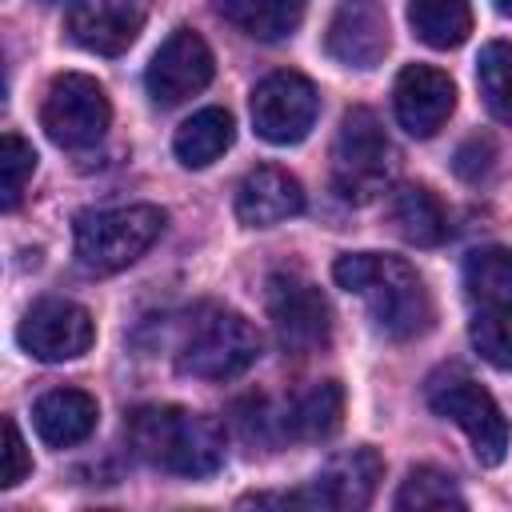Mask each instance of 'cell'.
<instances>
[{"label": "cell", "mask_w": 512, "mask_h": 512, "mask_svg": "<svg viewBox=\"0 0 512 512\" xmlns=\"http://www.w3.org/2000/svg\"><path fill=\"white\" fill-rule=\"evenodd\" d=\"M424 396H428V408L444 420H452L468 440H472V452L480 464L496 468L508 452V420L500 412V404L488 396V388H480L472 376L448 368V372H436L428 384H424Z\"/></svg>", "instance_id": "cell-6"}, {"label": "cell", "mask_w": 512, "mask_h": 512, "mask_svg": "<svg viewBox=\"0 0 512 512\" xmlns=\"http://www.w3.org/2000/svg\"><path fill=\"white\" fill-rule=\"evenodd\" d=\"M112 108L104 88L84 72H60L40 104V124L60 148H92L108 132Z\"/></svg>", "instance_id": "cell-7"}, {"label": "cell", "mask_w": 512, "mask_h": 512, "mask_svg": "<svg viewBox=\"0 0 512 512\" xmlns=\"http://www.w3.org/2000/svg\"><path fill=\"white\" fill-rule=\"evenodd\" d=\"M384 476V460L376 456V448H352L332 456L308 484V492H300L304 508H332V512H356L368 508L376 496V484Z\"/></svg>", "instance_id": "cell-13"}, {"label": "cell", "mask_w": 512, "mask_h": 512, "mask_svg": "<svg viewBox=\"0 0 512 512\" xmlns=\"http://www.w3.org/2000/svg\"><path fill=\"white\" fill-rule=\"evenodd\" d=\"M328 56L348 68H376L388 52V20L376 0H340L328 24Z\"/></svg>", "instance_id": "cell-15"}, {"label": "cell", "mask_w": 512, "mask_h": 512, "mask_svg": "<svg viewBox=\"0 0 512 512\" xmlns=\"http://www.w3.org/2000/svg\"><path fill=\"white\" fill-rule=\"evenodd\" d=\"M392 176V144L372 108H348L332 144V188L348 204H368Z\"/></svg>", "instance_id": "cell-5"}, {"label": "cell", "mask_w": 512, "mask_h": 512, "mask_svg": "<svg viewBox=\"0 0 512 512\" xmlns=\"http://www.w3.org/2000/svg\"><path fill=\"white\" fill-rule=\"evenodd\" d=\"M492 156H496V148H492L488 136H468V140L460 144V152H456V172H460L464 180H480V176H488Z\"/></svg>", "instance_id": "cell-28"}, {"label": "cell", "mask_w": 512, "mask_h": 512, "mask_svg": "<svg viewBox=\"0 0 512 512\" xmlns=\"http://www.w3.org/2000/svg\"><path fill=\"white\" fill-rule=\"evenodd\" d=\"M340 420H344V388L336 380H320L288 400V408L276 416V428L288 440H328L340 428Z\"/></svg>", "instance_id": "cell-18"}, {"label": "cell", "mask_w": 512, "mask_h": 512, "mask_svg": "<svg viewBox=\"0 0 512 512\" xmlns=\"http://www.w3.org/2000/svg\"><path fill=\"white\" fill-rule=\"evenodd\" d=\"M408 24L428 48H456L472 32L468 0H408Z\"/></svg>", "instance_id": "cell-22"}, {"label": "cell", "mask_w": 512, "mask_h": 512, "mask_svg": "<svg viewBox=\"0 0 512 512\" xmlns=\"http://www.w3.org/2000/svg\"><path fill=\"white\" fill-rule=\"evenodd\" d=\"M332 280L368 304L372 324L388 340H412L432 324V300L416 268L400 256L348 252L332 264Z\"/></svg>", "instance_id": "cell-1"}, {"label": "cell", "mask_w": 512, "mask_h": 512, "mask_svg": "<svg viewBox=\"0 0 512 512\" xmlns=\"http://www.w3.org/2000/svg\"><path fill=\"white\" fill-rule=\"evenodd\" d=\"M476 84H480L484 108L500 124H512V44L508 40L484 44V52L476 60Z\"/></svg>", "instance_id": "cell-25"}, {"label": "cell", "mask_w": 512, "mask_h": 512, "mask_svg": "<svg viewBox=\"0 0 512 512\" xmlns=\"http://www.w3.org/2000/svg\"><path fill=\"white\" fill-rule=\"evenodd\" d=\"M388 220L396 236L416 248H436L448 236V212L424 184H400L388 196Z\"/></svg>", "instance_id": "cell-19"}, {"label": "cell", "mask_w": 512, "mask_h": 512, "mask_svg": "<svg viewBox=\"0 0 512 512\" xmlns=\"http://www.w3.org/2000/svg\"><path fill=\"white\" fill-rule=\"evenodd\" d=\"M232 136H236V124L224 108H200L176 128L172 152L184 168H208L232 148Z\"/></svg>", "instance_id": "cell-20"}, {"label": "cell", "mask_w": 512, "mask_h": 512, "mask_svg": "<svg viewBox=\"0 0 512 512\" xmlns=\"http://www.w3.org/2000/svg\"><path fill=\"white\" fill-rule=\"evenodd\" d=\"M32 172H36V152H32V144L24 140V136H16V132H4V152H0V204L12 212L16 204H20V196H24V184L32 180Z\"/></svg>", "instance_id": "cell-27"}, {"label": "cell", "mask_w": 512, "mask_h": 512, "mask_svg": "<svg viewBox=\"0 0 512 512\" xmlns=\"http://www.w3.org/2000/svg\"><path fill=\"white\" fill-rule=\"evenodd\" d=\"M164 232V212L156 204L100 208L76 216V260L84 272L108 276L136 264Z\"/></svg>", "instance_id": "cell-3"}, {"label": "cell", "mask_w": 512, "mask_h": 512, "mask_svg": "<svg viewBox=\"0 0 512 512\" xmlns=\"http://www.w3.org/2000/svg\"><path fill=\"white\" fill-rule=\"evenodd\" d=\"M472 348L500 372H512V304H484L468 324Z\"/></svg>", "instance_id": "cell-26"}, {"label": "cell", "mask_w": 512, "mask_h": 512, "mask_svg": "<svg viewBox=\"0 0 512 512\" xmlns=\"http://www.w3.org/2000/svg\"><path fill=\"white\" fill-rule=\"evenodd\" d=\"M16 340L28 356H36L44 364H60V360H76L92 348L96 324H92L88 308H80L72 300H60V296H48V300H36L24 312Z\"/></svg>", "instance_id": "cell-11"}, {"label": "cell", "mask_w": 512, "mask_h": 512, "mask_svg": "<svg viewBox=\"0 0 512 512\" xmlns=\"http://www.w3.org/2000/svg\"><path fill=\"white\" fill-rule=\"evenodd\" d=\"M32 472V460H28V448L20 440V428L12 420H4V488H16L24 476Z\"/></svg>", "instance_id": "cell-29"}, {"label": "cell", "mask_w": 512, "mask_h": 512, "mask_svg": "<svg viewBox=\"0 0 512 512\" xmlns=\"http://www.w3.org/2000/svg\"><path fill=\"white\" fill-rule=\"evenodd\" d=\"M320 112L316 84L292 68L272 72L252 92V128L268 144H300Z\"/></svg>", "instance_id": "cell-8"}, {"label": "cell", "mask_w": 512, "mask_h": 512, "mask_svg": "<svg viewBox=\"0 0 512 512\" xmlns=\"http://www.w3.org/2000/svg\"><path fill=\"white\" fill-rule=\"evenodd\" d=\"M464 288L484 300L500 304L512 300V248H476L464 256Z\"/></svg>", "instance_id": "cell-24"}, {"label": "cell", "mask_w": 512, "mask_h": 512, "mask_svg": "<svg viewBox=\"0 0 512 512\" xmlns=\"http://www.w3.org/2000/svg\"><path fill=\"white\" fill-rule=\"evenodd\" d=\"M308 0H220V16L252 40H284L300 28Z\"/></svg>", "instance_id": "cell-21"}, {"label": "cell", "mask_w": 512, "mask_h": 512, "mask_svg": "<svg viewBox=\"0 0 512 512\" xmlns=\"http://www.w3.org/2000/svg\"><path fill=\"white\" fill-rule=\"evenodd\" d=\"M300 212H304V188L296 176H288L276 164L252 168L236 188V216L248 228H272Z\"/></svg>", "instance_id": "cell-16"}, {"label": "cell", "mask_w": 512, "mask_h": 512, "mask_svg": "<svg viewBox=\"0 0 512 512\" xmlns=\"http://www.w3.org/2000/svg\"><path fill=\"white\" fill-rule=\"evenodd\" d=\"M400 512H436V508H464V496L456 488V480L432 464H420L404 476L396 500Z\"/></svg>", "instance_id": "cell-23"}, {"label": "cell", "mask_w": 512, "mask_h": 512, "mask_svg": "<svg viewBox=\"0 0 512 512\" xmlns=\"http://www.w3.org/2000/svg\"><path fill=\"white\" fill-rule=\"evenodd\" d=\"M132 452L172 476H212L224 464V432L212 416L180 404H144L124 424Z\"/></svg>", "instance_id": "cell-2"}, {"label": "cell", "mask_w": 512, "mask_h": 512, "mask_svg": "<svg viewBox=\"0 0 512 512\" xmlns=\"http://www.w3.org/2000/svg\"><path fill=\"white\" fill-rule=\"evenodd\" d=\"M260 356V332L232 308H204L176 352V368L192 380H236Z\"/></svg>", "instance_id": "cell-4"}, {"label": "cell", "mask_w": 512, "mask_h": 512, "mask_svg": "<svg viewBox=\"0 0 512 512\" xmlns=\"http://www.w3.org/2000/svg\"><path fill=\"white\" fill-rule=\"evenodd\" d=\"M96 400L80 388H52L36 400L32 408V424H36V436L48 444V448H72L80 440L92 436L96 428Z\"/></svg>", "instance_id": "cell-17"}, {"label": "cell", "mask_w": 512, "mask_h": 512, "mask_svg": "<svg viewBox=\"0 0 512 512\" xmlns=\"http://www.w3.org/2000/svg\"><path fill=\"white\" fill-rule=\"evenodd\" d=\"M152 0H80L72 4L64 32L76 48L96 56H120L136 44Z\"/></svg>", "instance_id": "cell-12"}, {"label": "cell", "mask_w": 512, "mask_h": 512, "mask_svg": "<svg viewBox=\"0 0 512 512\" xmlns=\"http://www.w3.org/2000/svg\"><path fill=\"white\" fill-rule=\"evenodd\" d=\"M212 72H216V60H212V48L204 44V36L192 32V28H176V32L156 48V56L148 60L144 88H148L152 104L176 108V104H184L188 96L204 92L208 80H212Z\"/></svg>", "instance_id": "cell-10"}, {"label": "cell", "mask_w": 512, "mask_h": 512, "mask_svg": "<svg viewBox=\"0 0 512 512\" xmlns=\"http://www.w3.org/2000/svg\"><path fill=\"white\" fill-rule=\"evenodd\" d=\"M492 4H496V8L504 12V16H512V0H492Z\"/></svg>", "instance_id": "cell-30"}, {"label": "cell", "mask_w": 512, "mask_h": 512, "mask_svg": "<svg viewBox=\"0 0 512 512\" xmlns=\"http://www.w3.org/2000/svg\"><path fill=\"white\" fill-rule=\"evenodd\" d=\"M264 300H268V320L276 328V340L288 352L304 356V352H316L328 344L332 308L316 284H308L304 276H292V272H276V276H268Z\"/></svg>", "instance_id": "cell-9"}, {"label": "cell", "mask_w": 512, "mask_h": 512, "mask_svg": "<svg viewBox=\"0 0 512 512\" xmlns=\"http://www.w3.org/2000/svg\"><path fill=\"white\" fill-rule=\"evenodd\" d=\"M44 4H52V0H44Z\"/></svg>", "instance_id": "cell-31"}, {"label": "cell", "mask_w": 512, "mask_h": 512, "mask_svg": "<svg viewBox=\"0 0 512 512\" xmlns=\"http://www.w3.org/2000/svg\"><path fill=\"white\" fill-rule=\"evenodd\" d=\"M392 104H396L400 128L408 136H416V140H428L452 116V108H456V84L448 80V72H440L432 64H408L396 76Z\"/></svg>", "instance_id": "cell-14"}]
</instances>
